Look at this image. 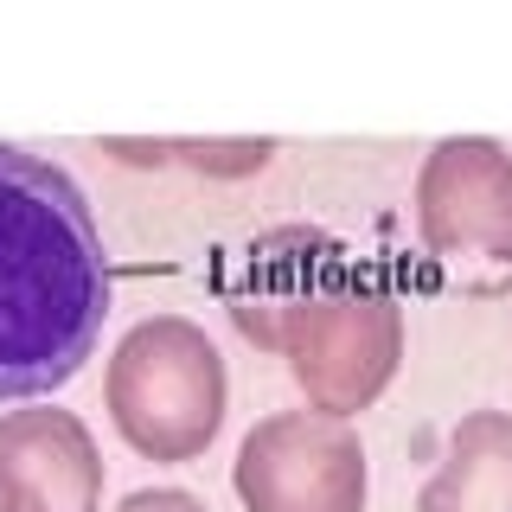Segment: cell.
Masks as SVG:
<instances>
[{"label":"cell","instance_id":"cell-4","mask_svg":"<svg viewBox=\"0 0 512 512\" xmlns=\"http://www.w3.org/2000/svg\"><path fill=\"white\" fill-rule=\"evenodd\" d=\"M295 391L320 416H359L391 391L404 365V301L378 276H333L320 295L288 320L282 352Z\"/></svg>","mask_w":512,"mask_h":512},{"label":"cell","instance_id":"cell-6","mask_svg":"<svg viewBox=\"0 0 512 512\" xmlns=\"http://www.w3.org/2000/svg\"><path fill=\"white\" fill-rule=\"evenodd\" d=\"M0 512H103V455L77 410L0 416Z\"/></svg>","mask_w":512,"mask_h":512},{"label":"cell","instance_id":"cell-1","mask_svg":"<svg viewBox=\"0 0 512 512\" xmlns=\"http://www.w3.org/2000/svg\"><path fill=\"white\" fill-rule=\"evenodd\" d=\"M116 276L84 186L0 141V404H39L90 365Z\"/></svg>","mask_w":512,"mask_h":512},{"label":"cell","instance_id":"cell-5","mask_svg":"<svg viewBox=\"0 0 512 512\" xmlns=\"http://www.w3.org/2000/svg\"><path fill=\"white\" fill-rule=\"evenodd\" d=\"M231 487L244 512H365L372 468L346 416L276 410L237 442Z\"/></svg>","mask_w":512,"mask_h":512},{"label":"cell","instance_id":"cell-3","mask_svg":"<svg viewBox=\"0 0 512 512\" xmlns=\"http://www.w3.org/2000/svg\"><path fill=\"white\" fill-rule=\"evenodd\" d=\"M416 231L461 295H512V154L493 135H448L416 167Z\"/></svg>","mask_w":512,"mask_h":512},{"label":"cell","instance_id":"cell-7","mask_svg":"<svg viewBox=\"0 0 512 512\" xmlns=\"http://www.w3.org/2000/svg\"><path fill=\"white\" fill-rule=\"evenodd\" d=\"M333 276H346V250L340 237L308 231V224H282V231L256 237L237 256L231 276V320L250 346L282 352V333Z\"/></svg>","mask_w":512,"mask_h":512},{"label":"cell","instance_id":"cell-9","mask_svg":"<svg viewBox=\"0 0 512 512\" xmlns=\"http://www.w3.org/2000/svg\"><path fill=\"white\" fill-rule=\"evenodd\" d=\"M173 160H186L192 173H212V180H244V173H263L276 141H167Z\"/></svg>","mask_w":512,"mask_h":512},{"label":"cell","instance_id":"cell-11","mask_svg":"<svg viewBox=\"0 0 512 512\" xmlns=\"http://www.w3.org/2000/svg\"><path fill=\"white\" fill-rule=\"evenodd\" d=\"M103 148L116 160H128V167H167V160H173L167 141H103Z\"/></svg>","mask_w":512,"mask_h":512},{"label":"cell","instance_id":"cell-8","mask_svg":"<svg viewBox=\"0 0 512 512\" xmlns=\"http://www.w3.org/2000/svg\"><path fill=\"white\" fill-rule=\"evenodd\" d=\"M416 512H512V410H468L448 429Z\"/></svg>","mask_w":512,"mask_h":512},{"label":"cell","instance_id":"cell-2","mask_svg":"<svg viewBox=\"0 0 512 512\" xmlns=\"http://www.w3.org/2000/svg\"><path fill=\"white\" fill-rule=\"evenodd\" d=\"M103 404L116 436L148 461H199L231 410V378L212 333L186 314H154L116 340L103 372Z\"/></svg>","mask_w":512,"mask_h":512},{"label":"cell","instance_id":"cell-10","mask_svg":"<svg viewBox=\"0 0 512 512\" xmlns=\"http://www.w3.org/2000/svg\"><path fill=\"white\" fill-rule=\"evenodd\" d=\"M116 512H212V506L186 487H141V493H128Z\"/></svg>","mask_w":512,"mask_h":512}]
</instances>
